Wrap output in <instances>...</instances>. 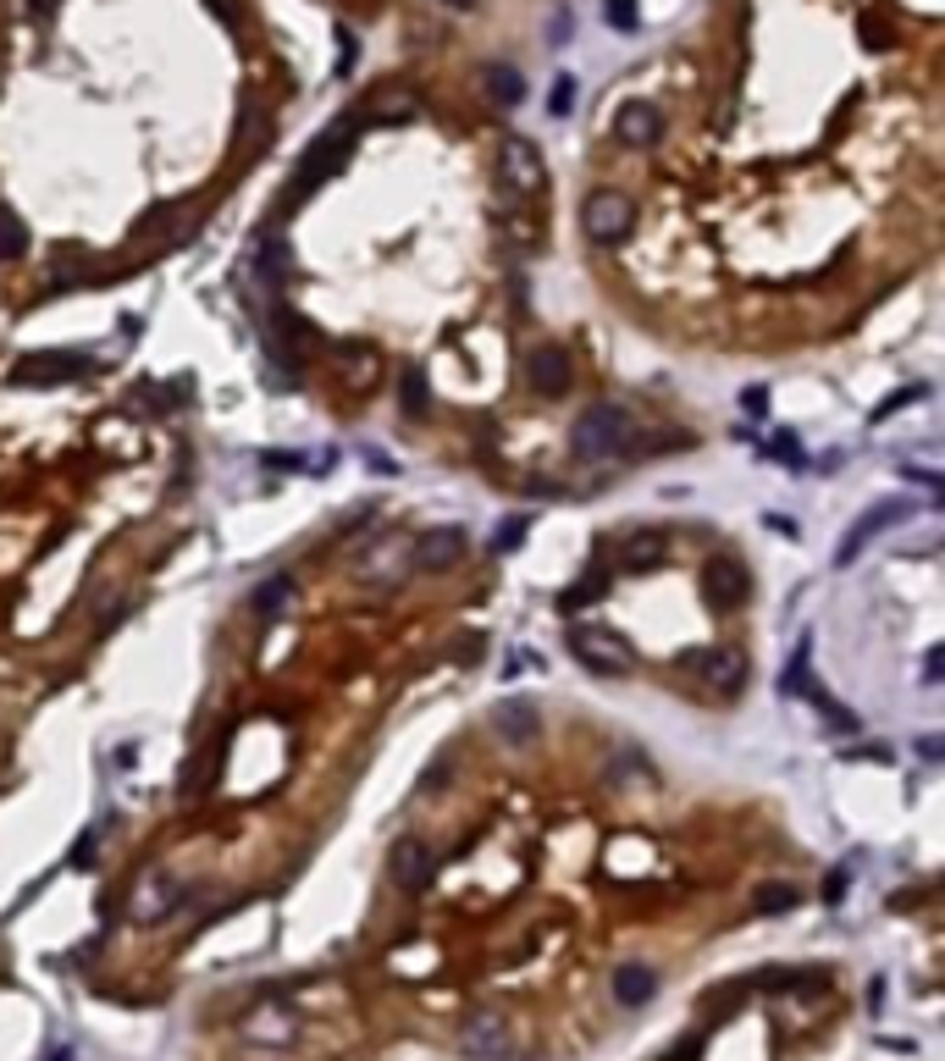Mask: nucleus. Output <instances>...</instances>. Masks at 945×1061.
Instances as JSON below:
<instances>
[{"label": "nucleus", "mask_w": 945, "mask_h": 1061, "mask_svg": "<svg viewBox=\"0 0 945 1061\" xmlns=\"http://www.w3.org/2000/svg\"><path fill=\"white\" fill-rule=\"evenodd\" d=\"M415 117V100L409 95H387L382 106H371V122H409Z\"/></svg>", "instance_id": "7c9ffc66"}, {"label": "nucleus", "mask_w": 945, "mask_h": 1061, "mask_svg": "<svg viewBox=\"0 0 945 1061\" xmlns=\"http://www.w3.org/2000/svg\"><path fill=\"white\" fill-rule=\"evenodd\" d=\"M470 553V530L465 525H432L426 537L415 543V570H426V575H438V570H454L459 559Z\"/></svg>", "instance_id": "1a4fd4ad"}, {"label": "nucleus", "mask_w": 945, "mask_h": 1061, "mask_svg": "<svg viewBox=\"0 0 945 1061\" xmlns=\"http://www.w3.org/2000/svg\"><path fill=\"white\" fill-rule=\"evenodd\" d=\"M603 592H609V570H603V564H591V570H586V575H581V581H575V586L559 597V608H564V613H575V608L597 603Z\"/></svg>", "instance_id": "5701e85b"}, {"label": "nucleus", "mask_w": 945, "mask_h": 1061, "mask_svg": "<svg viewBox=\"0 0 945 1061\" xmlns=\"http://www.w3.org/2000/svg\"><path fill=\"white\" fill-rule=\"evenodd\" d=\"M526 530H531V520H526V514L503 520V525H498V537H492V548H498V553H514V548L526 543Z\"/></svg>", "instance_id": "cd10ccee"}, {"label": "nucleus", "mask_w": 945, "mask_h": 1061, "mask_svg": "<svg viewBox=\"0 0 945 1061\" xmlns=\"http://www.w3.org/2000/svg\"><path fill=\"white\" fill-rule=\"evenodd\" d=\"M503 238H509L514 249H531V243H537V227H531V216H509V222H503Z\"/></svg>", "instance_id": "2f4dec72"}, {"label": "nucleus", "mask_w": 945, "mask_h": 1061, "mask_svg": "<svg viewBox=\"0 0 945 1061\" xmlns=\"http://www.w3.org/2000/svg\"><path fill=\"white\" fill-rule=\"evenodd\" d=\"M492 730H498L509 747H531V741L542 736V714H537V702H526V696L498 702V707H492Z\"/></svg>", "instance_id": "4468645a"}, {"label": "nucleus", "mask_w": 945, "mask_h": 1061, "mask_svg": "<svg viewBox=\"0 0 945 1061\" xmlns=\"http://www.w3.org/2000/svg\"><path fill=\"white\" fill-rule=\"evenodd\" d=\"M797 907V884H763L757 891V913H786Z\"/></svg>", "instance_id": "c85d7f7f"}, {"label": "nucleus", "mask_w": 945, "mask_h": 1061, "mask_svg": "<svg viewBox=\"0 0 945 1061\" xmlns=\"http://www.w3.org/2000/svg\"><path fill=\"white\" fill-rule=\"evenodd\" d=\"M653 996H658V973H653V967H636V962H631V967L614 973V1001H620V1006H647Z\"/></svg>", "instance_id": "a211bd4d"}, {"label": "nucleus", "mask_w": 945, "mask_h": 1061, "mask_svg": "<svg viewBox=\"0 0 945 1061\" xmlns=\"http://www.w3.org/2000/svg\"><path fill=\"white\" fill-rule=\"evenodd\" d=\"M387 873H393V884H398V891H420V884L438 873V851H432V841L404 835V841L387 851Z\"/></svg>", "instance_id": "9d476101"}, {"label": "nucleus", "mask_w": 945, "mask_h": 1061, "mask_svg": "<svg viewBox=\"0 0 945 1061\" xmlns=\"http://www.w3.org/2000/svg\"><path fill=\"white\" fill-rule=\"evenodd\" d=\"M631 442H636V420H631L620 404H591V409H581L575 426H570V454H575V460H591V465L620 460Z\"/></svg>", "instance_id": "f257e3e1"}, {"label": "nucleus", "mask_w": 945, "mask_h": 1061, "mask_svg": "<svg viewBox=\"0 0 945 1061\" xmlns=\"http://www.w3.org/2000/svg\"><path fill=\"white\" fill-rule=\"evenodd\" d=\"M454 658H459V664L470 669V664L481 658V636H465V642H454Z\"/></svg>", "instance_id": "f704fd0d"}, {"label": "nucleus", "mask_w": 945, "mask_h": 1061, "mask_svg": "<svg viewBox=\"0 0 945 1061\" xmlns=\"http://www.w3.org/2000/svg\"><path fill=\"white\" fill-rule=\"evenodd\" d=\"M526 382H531V393H542V398H559V393H570V382H575V366H570V354L559 348V343H542L531 360H526Z\"/></svg>", "instance_id": "f8f14e48"}, {"label": "nucleus", "mask_w": 945, "mask_h": 1061, "mask_svg": "<svg viewBox=\"0 0 945 1061\" xmlns=\"http://www.w3.org/2000/svg\"><path fill=\"white\" fill-rule=\"evenodd\" d=\"M498 171H503V183H509L514 194H537V189H542V177H548V166H542L537 144H531V139H521V133H509V139H503V150H498Z\"/></svg>", "instance_id": "6e6552de"}, {"label": "nucleus", "mask_w": 945, "mask_h": 1061, "mask_svg": "<svg viewBox=\"0 0 945 1061\" xmlns=\"http://www.w3.org/2000/svg\"><path fill=\"white\" fill-rule=\"evenodd\" d=\"M23 249H28V227L12 211H0V260H17Z\"/></svg>", "instance_id": "a878e982"}, {"label": "nucleus", "mask_w": 945, "mask_h": 1061, "mask_svg": "<svg viewBox=\"0 0 945 1061\" xmlns=\"http://www.w3.org/2000/svg\"><path fill=\"white\" fill-rule=\"evenodd\" d=\"M178 902H183V879L155 873V879L139 884V896H133V923H155V918H166Z\"/></svg>", "instance_id": "f3484780"}, {"label": "nucleus", "mask_w": 945, "mask_h": 1061, "mask_svg": "<svg viewBox=\"0 0 945 1061\" xmlns=\"http://www.w3.org/2000/svg\"><path fill=\"white\" fill-rule=\"evenodd\" d=\"M741 409H746V415H763V409H768V393H763V388H746V393H741Z\"/></svg>", "instance_id": "c9c22d12"}, {"label": "nucleus", "mask_w": 945, "mask_h": 1061, "mask_svg": "<svg viewBox=\"0 0 945 1061\" xmlns=\"http://www.w3.org/2000/svg\"><path fill=\"white\" fill-rule=\"evenodd\" d=\"M283 260H288V249H283L277 238H266V243H261V260H254V277H261V283H277V277H283Z\"/></svg>", "instance_id": "bb28decb"}, {"label": "nucleus", "mask_w": 945, "mask_h": 1061, "mask_svg": "<svg viewBox=\"0 0 945 1061\" xmlns=\"http://www.w3.org/2000/svg\"><path fill=\"white\" fill-rule=\"evenodd\" d=\"M581 227H586V238H591V243H603V249L625 243V238H631V227H636V205H631V194H620V189H597V194H586V205H581Z\"/></svg>", "instance_id": "7ed1b4c3"}, {"label": "nucleus", "mask_w": 945, "mask_h": 1061, "mask_svg": "<svg viewBox=\"0 0 945 1061\" xmlns=\"http://www.w3.org/2000/svg\"><path fill=\"white\" fill-rule=\"evenodd\" d=\"M481 83H487V95H492L498 106H521V100H526V78L514 72V67H503V61L481 67Z\"/></svg>", "instance_id": "aec40b11"}, {"label": "nucleus", "mask_w": 945, "mask_h": 1061, "mask_svg": "<svg viewBox=\"0 0 945 1061\" xmlns=\"http://www.w3.org/2000/svg\"><path fill=\"white\" fill-rule=\"evenodd\" d=\"M89 371V360L83 354H34V360L12 366V382L17 388H50V382H72Z\"/></svg>", "instance_id": "ddd939ff"}, {"label": "nucleus", "mask_w": 945, "mask_h": 1061, "mask_svg": "<svg viewBox=\"0 0 945 1061\" xmlns=\"http://www.w3.org/2000/svg\"><path fill=\"white\" fill-rule=\"evenodd\" d=\"M663 559V530H631L620 543V564L625 570H653Z\"/></svg>", "instance_id": "6ab92c4d"}, {"label": "nucleus", "mask_w": 945, "mask_h": 1061, "mask_svg": "<svg viewBox=\"0 0 945 1061\" xmlns=\"http://www.w3.org/2000/svg\"><path fill=\"white\" fill-rule=\"evenodd\" d=\"M746 592H752V581H746V570H741L735 559H714V564L703 570V597H708L714 608H741Z\"/></svg>", "instance_id": "dca6fc26"}, {"label": "nucleus", "mask_w": 945, "mask_h": 1061, "mask_svg": "<svg viewBox=\"0 0 945 1061\" xmlns=\"http://www.w3.org/2000/svg\"><path fill=\"white\" fill-rule=\"evenodd\" d=\"M658 774H653V763L636 752V747H620L614 758H609V785H653Z\"/></svg>", "instance_id": "4be33fe9"}, {"label": "nucleus", "mask_w": 945, "mask_h": 1061, "mask_svg": "<svg viewBox=\"0 0 945 1061\" xmlns=\"http://www.w3.org/2000/svg\"><path fill=\"white\" fill-rule=\"evenodd\" d=\"M360 144V117H337L310 150H304V160H299V177H294V200H304L315 183H326V177L349 160V150Z\"/></svg>", "instance_id": "f03ea898"}, {"label": "nucleus", "mask_w": 945, "mask_h": 1061, "mask_svg": "<svg viewBox=\"0 0 945 1061\" xmlns=\"http://www.w3.org/2000/svg\"><path fill=\"white\" fill-rule=\"evenodd\" d=\"M459 1050L470 1061H509L514 1056V1034H509V1023L498 1012H476V1017L459 1023Z\"/></svg>", "instance_id": "423d86ee"}, {"label": "nucleus", "mask_w": 945, "mask_h": 1061, "mask_svg": "<svg viewBox=\"0 0 945 1061\" xmlns=\"http://www.w3.org/2000/svg\"><path fill=\"white\" fill-rule=\"evenodd\" d=\"M337 371H343V382L366 388V382L376 377V354H366V348H343V354H337Z\"/></svg>", "instance_id": "393cba45"}, {"label": "nucleus", "mask_w": 945, "mask_h": 1061, "mask_svg": "<svg viewBox=\"0 0 945 1061\" xmlns=\"http://www.w3.org/2000/svg\"><path fill=\"white\" fill-rule=\"evenodd\" d=\"M570 106H575V78H559V83H553L548 111H553V117H570Z\"/></svg>", "instance_id": "72a5a7b5"}, {"label": "nucleus", "mask_w": 945, "mask_h": 1061, "mask_svg": "<svg viewBox=\"0 0 945 1061\" xmlns=\"http://www.w3.org/2000/svg\"><path fill=\"white\" fill-rule=\"evenodd\" d=\"M840 891H846V868H835V873H829V884H824V896H829V902H840Z\"/></svg>", "instance_id": "e433bc0d"}, {"label": "nucleus", "mask_w": 945, "mask_h": 1061, "mask_svg": "<svg viewBox=\"0 0 945 1061\" xmlns=\"http://www.w3.org/2000/svg\"><path fill=\"white\" fill-rule=\"evenodd\" d=\"M249 603H254V613H261V619H283V608L294 603V575H272V581H261Z\"/></svg>", "instance_id": "412c9836"}, {"label": "nucleus", "mask_w": 945, "mask_h": 1061, "mask_svg": "<svg viewBox=\"0 0 945 1061\" xmlns=\"http://www.w3.org/2000/svg\"><path fill=\"white\" fill-rule=\"evenodd\" d=\"M907 514H912V503H907V498H885V503H874L863 520H851V530H846V543H840L835 564H851V559H857V548H869L885 525H901Z\"/></svg>", "instance_id": "9b49d317"}, {"label": "nucleus", "mask_w": 945, "mask_h": 1061, "mask_svg": "<svg viewBox=\"0 0 945 1061\" xmlns=\"http://www.w3.org/2000/svg\"><path fill=\"white\" fill-rule=\"evenodd\" d=\"M614 133H620V144H631V150H653V144L663 139V111H658L653 100H631V106L614 117Z\"/></svg>", "instance_id": "2eb2a0df"}, {"label": "nucleus", "mask_w": 945, "mask_h": 1061, "mask_svg": "<svg viewBox=\"0 0 945 1061\" xmlns=\"http://www.w3.org/2000/svg\"><path fill=\"white\" fill-rule=\"evenodd\" d=\"M294 1034H299V1017L283 1001H266V1006H254V1012L238 1017V1039L261 1045V1050H283V1045H294Z\"/></svg>", "instance_id": "39448f33"}, {"label": "nucleus", "mask_w": 945, "mask_h": 1061, "mask_svg": "<svg viewBox=\"0 0 945 1061\" xmlns=\"http://www.w3.org/2000/svg\"><path fill=\"white\" fill-rule=\"evenodd\" d=\"M448 779H454V752H443V758H438V763H432V768H426V774H420V785H415V790H420V796H438V790H443V785H448Z\"/></svg>", "instance_id": "c756f323"}, {"label": "nucleus", "mask_w": 945, "mask_h": 1061, "mask_svg": "<svg viewBox=\"0 0 945 1061\" xmlns=\"http://www.w3.org/2000/svg\"><path fill=\"white\" fill-rule=\"evenodd\" d=\"M603 12H609V23H614L620 34H631V28H636V0H609Z\"/></svg>", "instance_id": "473e14b6"}, {"label": "nucleus", "mask_w": 945, "mask_h": 1061, "mask_svg": "<svg viewBox=\"0 0 945 1061\" xmlns=\"http://www.w3.org/2000/svg\"><path fill=\"white\" fill-rule=\"evenodd\" d=\"M398 404H404V415H432V388H426V371H404L398 377Z\"/></svg>", "instance_id": "b1692460"}, {"label": "nucleus", "mask_w": 945, "mask_h": 1061, "mask_svg": "<svg viewBox=\"0 0 945 1061\" xmlns=\"http://www.w3.org/2000/svg\"><path fill=\"white\" fill-rule=\"evenodd\" d=\"M28 7H34V12H50V0H28Z\"/></svg>", "instance_id": "4c0bfd02"}, {"label": "nucleus", "mask_w": 945, "mask_h": 1061, "mask_svg": "<svg viewBox=\"0 0 945 1061\" xmlns=\"http://www.w3.org/2000/svg\"><path fill=\"white\" fill-rule=\"evenodd\" d=\"M570 653H575L591 675H625V669L636 664L631 642L614 636L609 625H575V631H570Z\"/></svg>", "instance_id": "20e7f679"}, {"label": "nucleus", "mask_w": 945, "mask_h": 1061, "mask_svg": "<svg viewBox=\"0 0 945 1061\" xmlns=\"http://www.w3.org/2000/svg\"><path fill=\"white\" fill-rule=\"evenodd\" d=\"M680 669L692 680H703V686H714V691H741V680H746V658L735 647H697V653L680 658Z\"/></svg>", "instance_id": "0eeeda50"}]
</instances>
